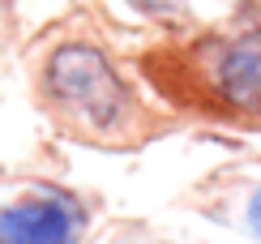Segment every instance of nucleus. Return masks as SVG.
Listing matches in <instances>:
<instances>
[{"instance_id":"nucleus-1","label":"nucleus","mask_w":261,"mask_h":244,"mask_svg":"<svg viewBox=\"0 0 261 244\" xmlns=\"http://www.w3.org/2000/svg\"><path fill=\"white\" fill-rule=\"evenodd\" d=\"M47 99L86 137H120L133 116V94L112 60L90 43H64L47 60Z\"/></svg>"},{"instance_id":"nucleus-2","label":"nucleus","mask_w":261,"mask_h":244,"mask_svg":"<svg viewBox=\"0 0 261 244\" xmlns=\"http://www.w3.org/2000/svg\"><path fill=\"white\" fill-rule=\"evenodd\" d=\"M82 227H86L82 206L56 188L0 206V244H73Z\"/></svg>"},{"instance_id":"nucleus-3","label":"nucleus","mask_w":261,"mask_h":244,"mask_svg":"<svg viewBox=\"0 0 261 244\" xmlns=\"http://www.w3.org/2000/svg\"><path fill=\"white\" fill-rule=\"evenodd\" d=\"M210 82L231 107L261 112V9L240 21L210 56Z\"/></svg>"},{"instance_id":"nucleus-4","label":"nucleus","mask_w":261,"mask_h":244,"mask_svg":"<svg viewBox=\"0 0 261 244\" xmlns=\"http://www.w3.org/2000/svg\"><path fill=\"white\" fill-rule=\"evenodd\" d=\"M141 13H171V9H180V0H133Z\"/></svg>"},{"instance_id":"nucleus-5","label":"nucleus","mask_w":261,"mask_h":244,"mask_svg":"<svg viewBox=\"0 0 261 244\" xmlns=\"http://www.w3.org/2000/svg\"><path fill=\"white\" fill-rule=\"evenodd\" d=\"M248 223H253V231L261 236V188H257V197L248 202Z\"/></svg>"}]
</instances>
